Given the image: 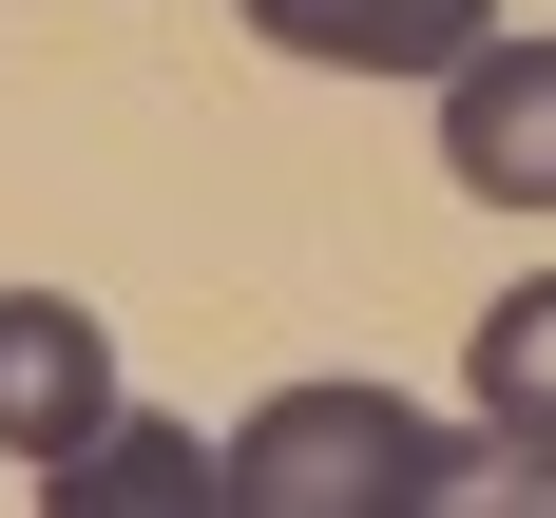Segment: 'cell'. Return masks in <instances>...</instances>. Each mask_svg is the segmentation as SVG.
I'll use <instances>...</instances> for the list:
<instances>
[{
	"label": "cell",
	"instance_id": "7a4b0ae2",
	"mask_svg": "<svg viewBox=\"0 0 556 518\" xmlns=\"http://www.w3.org/2000/svg\"><path fill=\"white\" fill-rule=\"evenodd\" d=\"M442 173L480 192V212H556V39L442 58Z\"/></svg>",
	"mask_w": 556,
	"mask_h": 518
},
{
	"label": "cell",
	"instance_id": "5b68a950",
	"mask_svg": "<svg viewBox=\"0 0 556 518\" xmlns=\"http://www.w3.org/2000/svg\"><path fill=\"white\" fill-rule=\"evenodd\" d=\"M212 500H230V442L135 422V403H115L77 460H39V518H212Z\"/></svg>",
	"mask_w": 556,
	"mask_h": 518
},
{
	"label": "cell",
	"instance_id": "277c9868",
	"mask_svg": "<svg viewBox=\"0 0 556 518\" xmlns=\"http://www.w3.org/2000/svg\"><path fill=\"white\" fill-rule=\"evenodd\" d=\"M250 39L307 58V77H442V58L500 39V0H250Z\"/></svg>",
	"mask_w": 556,
	"mask_h": 518
},
{
	"label": "cell",
	"instance_id": "6da1fadb",
	"mask_svg": "<svg viewBox=\"0 0 556 518\" xmlns=\"http://www.w3.org/2000/svg\"><path fill=\"white\" fill-rule=\"evenodd\" d=\"M442 500H538V460L500 422L442 442L384 384H269L230 422V518H442Z\"/></svg>",
	"mask_w": 556,
	"mask_h": 518
},
{
	"label": "cell",
	"instance_id": "8992f818",
	"mask_svg": "<svg viewBox=\"0 0 556 518\" xmlns=\"http://www.w3.org/2000/svg\"><path fill=\"white\" fill-rule=\"evenodd\" d=\"M460 403H480L518 460H556V269H538V288H500V307L460 327Z\"/></svg>",
	"mask_w": 556,
	"mask_h": 518
},
{
	"label": "cell",
	"instance_id": "52a82bcc",
	"mask_svg": "<svg viewBox=\"0 0 556 518\" xmlns=\"http://www.w3.org/2000/svg\"><path fill=\"white\" fill-rule=\"evenodd\" d=\"M538 500H556V480H538Z\"/></svg>",
	"mask_w": 556,
	"mask_h": 518
},
{
	"label": "cell",
	"instance_id": "3957f363",
	"mask_svg": "<svg viewBox=\"0 0 556 518\" xmlns=\"http://www.w3.org/2000/svg\"><path fill=\"white\" fill-rule=\"evenodd\" d=\"M115 422V327L77 288H0V460H77Z\"/></svg>",
	"mask_w": 556,
	"mask_h": 518
}]
</instances>
